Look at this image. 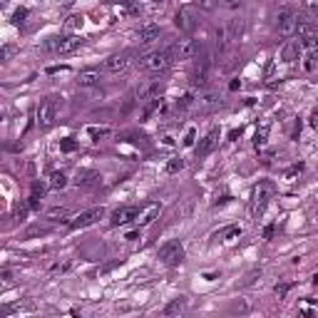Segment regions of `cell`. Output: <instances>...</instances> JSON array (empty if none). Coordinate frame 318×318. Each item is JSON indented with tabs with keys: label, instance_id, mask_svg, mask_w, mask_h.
I'll list each match as a JSON object with an SVG mask.
<instances>
[{
	"label": "cell",
	"instance_id": "1",
	"mask_svg": "<svg viewBox=\"0 0 318 318\" xmlns=\"http://www.w3.org/2000/svg\"><path fill=\"white\" fill-rule=\"evenodd\" d=\"M172 62H174L172 50H157V53H149V55L142 58V67L147 72H152V75H159V72L169 70Z\"/></svg>",
	"mask_w": 318,
	"mask_h": 318
},
{
	"label": "cell",
	"instance_id": "2",
	"mask_svg": "<svg viewBox=\"0 0 318 318\" xmlns=\"http://www.w3.org/2000/svg\"><path fill=\"white\" fill-rule=\"evenodd\" d=\"M58 110H60L58 97H48V100H42L40 107H37V112H35V117H37V127H40V129L53 127L55 119H58Z\"/></svg>",
	"mask_w": 318,
	"mask_h": 318
},
{
	"label": "cell",
	"instance_id": "3",
	"mask_svg": "<svg viewBox=\"0 0 318 318\" xmlns=\"http://www.w3.org/2000/svg\"><path fill=\"white\" fill-rule=\"evenodd\" d=\"M199 53H202V45H199V40H194V37L179 40V42L172 48V55L176 60H194Z\"/></svg>",
	"mask_w": 318,
	"mask_h": 318
},
{
	"label": "cell",
	"instance_id": "4",
	"mask_svg": "<svg viewBox=\"0 0 318 318\" xmlns=\"http://www.w3.org/2000/svg\"><path fill=\"white\" fill-rule=\"evenodd\" d=\"M271 194H274V187H271L268 181H261L259 187L254 189V197H251V214H254V216H259L261 211L266 209Z\"/></svg>",
	"mask_w": 318,
	"mask_h": 318
},
{
	"label": "cell",
	"instance_id": "5",
	"mask_svg": "<svg viewBox=\"0 0 318 318\" xmlns=\"http://www.w3.org/2000/svg\"><path fill=\"white\" fill-rule=\"evenodd\" d=\"M132 58H134V53H132V50L117 53V55H112V58L105 60V70H107V72H112V75H119V72H124V70L132 65Z\"/></svg>",
	"mask_w": 318,
	"mask_h": 318
},
{
	"label": "cell",
	"instance_id": "6",
	"mask_svg": "<svg viewBox=\"0 0 318 318\" xmlns=\"http://www.w3.org/2000/svg\"><path fill=\"white\" fill-rule=\"evenodd\" d=\"M159 259L164 261L167 266H179L181 259H184V246L179 241H169L159 249Z\"/></svg>",
	"mask_w": 318,
	"mask_h": 318
},
{
	"label": "cell",
	"instance_id": "7",
	"mask_svg": "<svg viewBox=\"0 0 318 318\" xmlns=\"http://www.w3.org/2000/svg\"><path fill=\"white\" fill-rule=\"evenodd\" d=\"M105 216V209L102 206H95V209H87V211H82L77 219H72L70 221V229H85V226H92L95 221H100Z\"/></svg>",
	"mask_w": 318,
	"mask_h": 318
},
{
	"label": "cell",
	"instance_id": "8",
	"mask_svg": "<svg viewBox=\"0 0 318 318\" xmlns=\"http://www.w3.org/2000/svg\"><path fill=\"white\" fill-rule=\"evenodd\" d=\"M276 28H279V35H281V37H291V35L296 32V28H298V15H296L293 10H281Z\"/></svg>",
	"mask_w": 318,
	"mask_h": 318
},
{
	"label": "cell",
	"instance_id": "9",
	"mask_svg": "<svg viewBox=\"0 0 318 318\" xmlns=\"http://www.w3.org/2000/svg\"><path fill=\"white\" fill-rule=\"evenodd\" d=\"M216 145H219V129H211L206 137H204L202 142L197 145V149H194V157L197 159H204V157H209L214 149H216Z\"/></svg>",
	"mask_w": 318,
	"mask_h": 318
},
{
	"label": "cell",
	"instance_id": "10",
	"mask_svg": "<svg viewBox=\"0 0 318 318\" xmlns=\"http://www.w3.org/2000/svg\"><path fill=\"white\" fill-rule=\"evenodd\" d=\"M159 211H162V206H159V202H149L145 204L142 209H140V214H137V226H149L154 219H159Z\"/></svg>",
	"mask_w": 318,
	"mask_h": 318
},
{
	"label": "cell",
	"instance_id": "11",
	"mask_svg": "<svg viewBox=\"0 0 318 318\" xmlns=\"http://www.w3.org/2000/svg\"><path fill=\"white\" fill-rule=\"evenodd\" d=\"M174 25L181 30V32H192V30L197 28V15H194V10L181 8V10L174 15Z\"/></svg>",
	"mask_w": 318,
	"mask_h": 318
},
{
	"label": "cell",
	"instance_id": "12",
	"mask_svg": "<svg viewBox=\"0 0 318 318\" xmlns=\"http://www.w3.org/2000/svg\"><path fill=\"white\" fill-rule=\"evenodd\" d=\"M303 55V45H301V37H293V40H286L284 50H281V60L284 62H296V60Z\"/></svg>",
	"mask_w": 318,
	"mask_h": 318
},
{
	"label": "cell",
	"instance_id": "13",
	"mask_svg": "<svg viewBox=\"0 0 318 318\" xmlns=\"http://www.w3.org/2000/svg\"><path fill=\"white\" fill-rule=\"evenodd\" d=\"M137 214H140V209H137V206H122V209H117L115 214H112L110 224H112V226L129 224V221H134V219H137Z\"/></svg>",
	"mask_w": 318,
	"mask_h": 318
},
{
	"label": "cell",
	"instance_id": "14",
	"mask_svg": "<svg viewBox=\"0 0 318 318\" xmlns=\"http://www.w3.org/2000/svg\"><path fill=\"white\" fill-rule=\"evenodd\" d=\"M162 82L159 80H149V82H142V85L134 89V97H140V100H152V97H159V92H162Z\"/></svg>",
	"mask_w": 318,
	"mask_h": 318
},
{
	"label": "cell",
	"instance_id": "15",
	"mask_svg": "<svg viewBox=\"0 0 318 318\" xmlns=\"http://www.w3.org/2000/svg\"><path fill=\"white\" fill-rule=\"evenodd\" d=\"M100 181H102V176H100V172H95V169H82V172H77V176H75V184L82 187V189L97 187Z\"/></svg>",
	"mask_w": 318,
	"mask_h": 318
},
{
	"label": "cell",
	"instance_id": "16",
	"mask_svg": "<svg viewBox=\"0 0 318 318\" xmlns=\"http://www.w3.org/2000/svg\"><path fill=\"white\" fill-rule=\"evenodd\" d=\"M100 80H102V72L95 70V67L82 70V72L77 75V85L80 87H95V85H100Z\"/></svg>",
	"mask_w": 318,
	"mask_h": 318
},
{
	"label": "cell",
	"instance_id": "17",
	"mask_svg": "<svg viewBox=\"0 0 318 318\" xmlns=\"http://www.w3.org/2000/svg\"><path fill=\"white\" fill-rule=\"evenodd\" d=\"M82 45V40L77 37V35H67V37H60L58 42V55H70V53H75L77 48Z\"/></svg>",
	"mask_w": 318,
	"mask_h": 318
},
{
	"label": "cell",
	"instance_id": "18",
	"mask_svg": "<svg viewBox=\"0 0 318 318\" xmlns=\"http://www.w3.org/2000/svg\"><path fill=\"white\" fill-rule=\"evenodd\" d=\"M159 32H162L159 25H152V23H149V25H142V28L137 30V40H140L142 45H149V42H154V40L159 37Z\"/></svg>",
	"mask_w": 318,
	"mask_h": 318
},
{
	"label": "cell",
	"instance_id": "19",
	"mask_svg": "<svg viewBox=\"0 0 318 318\" xmlns=\"http://www.w3.org/2000/svg\"><path fill=\"white\" fill-rule=\"evenodd\" d=\"M187 311V298L179 296V298H172L167 306H164V316H181Z\"/></svg>",
	"mask_w": 318,
	"mask_h": 318
},
{
	"label": "cell",
	"instance_id": "20",
	"mask_svg": "<svg viewBox=\"0 0 318 318\" xmlns=\"http://www.w3.org/2000/svg\"><path fill=\"white\" fill-rule=\"evenodd\" d=\"M239 234H241L239 224H229V226H224V229H219V232L214 234V239H216V241H229V239L239 236Z\"/></svg>",
	"mask_w": 318,
	"mask_h": 318
},
{
	"label": "cell",
	"instance_id": "21",
	"mask_svg": "<svg viewBox=\"0 0 318 318\" xmlns=\"http://www.w3.org/2000/svg\"><path fill=\"white\" fill-rule=\"evenodd\" d=\"M298 37H316V28H313V23L311 20H301L298 18Z\"/></svg>",
	"mask_w": 318,
	"mask_h": 318
},
{
	"label": "cell",
	"instance_id": "22",
	"mask_svg": "<svg viewBox=\"0 0 318 318\" xmlns=\"http://www.w3.org/2000/svg\"><path fill=\"white\" fill-rule=\"evenodd\" d=\"M268 129H271V127H268V122H263V124H261L259 129H256V137H254V145H256V147L266 145V140H268Z\"/></svg>",
	"mask_w": 318,
	"mask_h": 318
},
{
	"label": "cell",
	"instance_id": "23",
	"mask_svg": "<svg viewBox=\"0 0 318 318\" xmlns=\"http://www.w3.org/2000/svg\"><path fill=\"white\" fill-rule=\"evenodd\" d=\"M65 184H67V176H65L62 172H53V174H50V187H53V189H62Z\"/></svg>",
	"mask_w": 318,
	"mask_h": 318
},
{
	"label": "cell",
	"instance_id": "24",
	"mask_svg": "<svg viewBox=\"0 0 318 318\" xmlns=\"http://www.w3.org/2000/svg\"><path fill=\"white\" fill-rule=\"evenodd\" d=\"M67 216V209L65 206H53V209H48V219L50 221H60V219H65Z\"/></svg>",
	"mask_w": 318,
	"mask_h": 318
},
{
	"label": "cell",
	"instance_id": "25",
	"mask_svg": "<svg viewBox=\"0 0 318 318\" xmlns=\"http://www.w3.org/2000/svg\"><path fill=\"white\" fill-rule=\"evenodd\" d=\"M256 279H261V268H251V271L244 276L241 286H244V289H246V286H254V284H256Z\"/></svg>",
	"mask_w": 318,
	"mask_h": 318
},
{
	"label": "cell",
	"instance_id": "26",
	"mask_svg": "<svg viewBox=\"0 0 318 318\" xmlns=\"http://www.w3.org/2000/svg\"><path fill=\"white\" fill-rule=\"evenodd\" d=\"M184 169V159L181 157H174V159H169V164H167V172L169 174H176Z\"/></svg>",
	"mask_w": 318,
	"mask_h": 318
},
{
	"label": "cell",
	"instance_id": "27",
	"mask_svg": "<svg viewBox=\"0 0 318 318\" xmlns=\"http://www.w3.org/2000/svg\"><path fill=\"white\" fill-rule=\"evenodd\" d=\"M194 105V92H187L179 102H176V110H187V107H192Z\"/></svg>",
	"mask_w": 318,
	"mask_h": 318
},
{
	"label": "cell",
	"instance_id": "28",
	"mask_svg": "<svg viewBox=\"0 0 318 318\" xmlns=\"http://www.w3.org/2000/svg\"><path fill=\"white\" fill-rule=\"evenodd\" d=\"M216 105H219V100H216V95H214V92H209V95L204 97V102H202L204 110H211V107H216Z\"/></svg>",
	"mask_w": 318,
	"mask_h": 318
},
{
	"label": "cell",
	"instance_id": "29",
	"mask_svg": "<svg viewBox=\"0 0 318 318\" xmlns=\"http://www.w3.org/2000/svg\"><path fill=\"white\" fill-rule=\"evenodd\" d=\"M82 15H72V18H67V30H77V28H82Z\"/></svg>",
	"mask_w": 318,
	"mask_h": 318
},
{
	"label": "cell",
	"instance_id": "30",
	"mask_svg": "<svg viewBox=\"0 0 318 318\" xmlns=\"http://www.w3.org/2000/svg\"><path fill=\"white\" fill-rule=\"evenodd\" d=\"M25 18H28V10H25V8H18V10H15V15H13V23H15V25H23V23H25Z\"/></svg>",
	"mask_w": 318,
	"mask_h": 318
},
{
	"label": "cell",
	"instance_id": "31",
	"mask_svg": "<svg viewBox=\"0 0 318 318\" xmlns=\"http://www.w3.org/2000/svg\"><path fill=\"white\" fill-rule=\"evenodd\" d=\"M159 102H162V100H159V97H152V102H149V105H147L145 107V112H142V117H149L152 115V112H154V110H157V107H159Z\"/></svg>",
	"mask_w": 318,
	"mask_h": 318
},
{
	"label": "cell",
	"instance_id": "32",
	"mask_svg": "<svg viewBox=\"0 0 318 318\" xmlns=\"http://www.w3.org/2000/svg\"><path fill=\"white\" fill-rule=\"evenodd\" d=\"M291 291V284H279L276 289H274V293L279 296V298H286V293Z\"/></svg>",
	"mask_w": 318,
	"mask_h": 318
},
{
	"label": "cell",
	"instance_id": "33",
	"mask_svg": "<svg viewBox=\"0 0 318 318\" xmlns=\"http://www.w3.org/2000/svg\"><path fill=\"white\" fill-rule=\"evenodd\" d=\"M25 214H28V204H20V206L15 209V221H23Z\"/></svg>",
	"mask_w": 318,
	"mask_h": 318
},
{
	"label": "cell",
	"instance_id": "34",
	"mask_svg": "<svg viewBox=\"0 0 318 318\" xmlns=\"http://www.w3.org/2000/svg\"><path fill=\"white\" fill-rule=\"evenodd\" d=\"M42 194H45V187H42V184H37V181H32V197L42 199Z\"/></svg>",
	"mask_w": 318,
	"mask_h": 318
},
{
	"label": "cell",
	"instance_id": "35",
	"mask_svg": "<svg viewBox=\"0 0 318 318\" xmlns=\"http://www.w3.org/2000/svg\"><path fill=\"white\" fill-rule=\"evenodd\" d=\"M37 234H40V236H42V234H48V226H32V229L25 232V236H37Z\"/></svg>",
	"mask_w": 318,
	"mask_h": 318
},
{
	"label": "cell",
	"instance_id": "36",
	"mask_svg": "<svg viewBox=\"0 0 318 318\" xmlns=\"http://www.w3.org/2000/svg\"><path fill=\"white\" fill-rule=\"evenodd\" d=\"M244 0H219V5H224V8H239Z\"/></svg>",
	"mask_w": 318,
	"mask_h": 318
},
{
	"label": "cell",
	"instance_id": "37",
	"mask_svg": "<svg viewBox=\"0 0 318 318\" xmlns=\"http://www.w3.org/2000/svg\"><path fill=\"white\" fill-rule=\"evenodd\" d=\"M274 234H276V224H268V226L263 229V239H271Z\"/></svg>",
	"mask_w": 318,
	"mask_h": 318
},
{
	"label": "cell",
	"instance_id": "38",
	"mask_svg": "<svg viewBox=\"0 0 318 318\" xmlns=\"http://www.w3.org/2000/svg\"><path fill=\"white\" fill-rule=\"evenodd\" d=\"M13 53H15V48H13V45H5V48H3V60H8Z\"/></svg>",
	"mask_w": 318,
	"mask_h": 318
},
{
	"label": "cell",
	"instance_id": "39",
	"mask_svg": "<svg viewBox=\"0 0 318 318\" xmlns=\"http://www.w3.org/2000/svg\"><path fill=\"white\" fill-rule=\"evenodd\" d=\"M184 145H187V147L194 145V129H189V132H187V137H184Z\"/></svg>",
	"mask_w": 318,
	"mask_h": 318
},
{
	"label": "cell",
	"instance_id": "40",
	"mask_svg": "<svg viewBox=\"0 0 318 318\" xmlns=\"http://www.w3.org/2000/svg\"><path fill=\"white\" fill-rule=\"evenodd\" d=\"M89 134H92V137H102V134H107V129H105V127H102V129L92 127V129H89Z\"/></svg>",
	"mask_w": 318,
	"mask_h": 318
},
{
	"label": "cell",
	"instance_id": "41",
	"mask_svg": "<svg viewBox=\"0 0 318 318\" xmlns=\"http://www.w3.org/2000/svg\"><path fill=\"white\" fill-rule=\"evenodd\" d=\"M62 149H65V152H72V149H75V142H70V140H65V142H62Z\"/></svg>",
	"mask_w": 318,
	"mask_h": 318
},
{
	"label": "cell",
	"instance_id": "42",
	"mask_svg": "<svg viewBox=\"0 0 318 318\" xmlns=\"http://www.w3.org/2000/svg\"><path fill=\"white\" fill-rule=\"evenodd\" d=\"M308 8H311V10L318 15V0H308Z\"/></svg>",
	"mask_w": 318,
	"mask_h": 318
},
{
	"label": "cell",
	"instance_id": "43",
	"mask_svg": "<svg viewBox=\"0 0 318 318\" xmlns=\"http://www.w3.org/2000/svg\"><path fill=\"white\" fill-rule=\"evenodd\" d=\"M137 236H140V232H129V234H127V236H124V239H127V241H134Z\"/></svg>",
	"mask_w": 318,
	"mask_h": 318
},
{
	"label": "cell",
	"instance_id": "44",
	"mask_svg": "<svg viewBox=\"0 0 318 318\" xmlns=\"http://www.w3.org/2000/svg\"><path fill=\"white\" fill-rule=\"evenodd\" d=\"M313 122H316V124H318V110H316V112H313Z\"/></svg>",
	"mask_w": 318,
	"mask_h": 318
},
{
	"label": "cell",
	"instance_id": "45",
	"mask_svg": "<svg viewBox=\"0 0 318 318\" xmlns=\"http://www.w3.org/2000/svg\"><path fill=\"white\" fill-rule=\"evenodd\" d=\"M313 284H316V286H318V274H316V276H313Z\"/></svg>",
	"mask_w": 318,
	"mask_h": 318
}]
</instances>
